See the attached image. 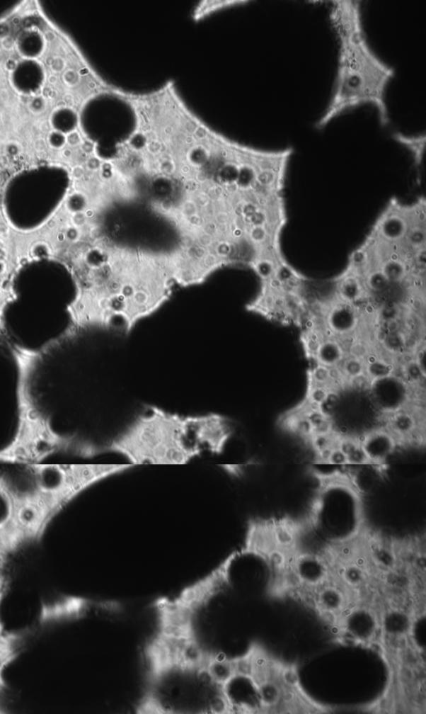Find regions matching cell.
<instances>
[{"label":"cell","mask_w":426,"mask_h":714,"mask_svg":"<svg viewBox=\"0 0 426 714\" xmlns=\"http://www.w3.org/2000/svg\"><path fill=\"white\" fill-rule=\"evenodd\" d=\"M280 680L282 684V686L295 690L300 687L299 677H298L297 671L292 667H289V668L281 670Z\"/></svg>","instance_id":"ac0fdd59"},{"label":"cell","mask_w":426,"mask_h":714,"mask_svg":"<svg viewBox=\"0 0 426 714\" xmlns=\"http://www.w3.org/2000/svg\"><path fill=\"white\" fill-rule=\"evenodd\" d=\"M333 465H347V458L340 448L335 447L331 452L328 462Z\"/></svg>","instance_id":"ffe728a7"},{"label":"cell","mask_w":426,"mask_h":714,"mask_svg":"<svg viewBox=\"0 0 426 714\" xmlns=\"http://www.w3.org/2000/svg\"><path fill=\"white\" fill-rule=\"evenodd\" d=\"M311 380L312 384L314 385H323L329 387L330 384V370L329 368L321 366V364H317V366L311 371Z\"/></svg>","instance_id":"e0dca14e"},{"label":"cell","mask_w":426,"mask_h":714,"mask_svg":"<svg viewBox=\"0 0 426 714\" xmlns=\"http://www.w3.org/2000/svg\"><path fill=\"white\" fill-rule=\"evenodd\" d=\"M330 387L323 385H312L309 391V402L311 408L319 409V406L328 398Z\"/></svg>","instance_id":"2e32d148"},{"label":"cell","mask_w":426,"mask_h":714,"mask_svg":"<svg viewBox=\"0 0 426 714\" xmlns=\"http://www.w3.org/2000/svg\"><path fill=\"white\" fill-rule=\"evenodd\" d=\"M403 375L406 384L420 385V382L425 380L426 375L421 371L414 359L407 361L403 368Z\"/></svg>","instance_id":"9a60e30c"},{"label":"cell","mask_w":426,"mask_h":714,"mask_svg":"<svg viewBox=\"0 0 426 714\" xmlns=\"http://www.w3.org/2000/svg\"><path fill=\"white\" fill-rule=\"evenodd\" d=\"M388 427L393 436L405 438L415 431L418 421L413 414L401 409L390 414Z\"/></svg>","instance_id":"9c48e42d"},{"label":"cell","mask_w":426,"mask_h":714,"mask_svg":"<svg viewBox=\"0 0 426 714\" xmlns=\"http://www.w3.org/2000/svg\"><path fill=\"white\" fill-rule=\"evenodd\" d=\"M329 18L338 45L337 72L328 105L315 127L324 130L345 112L364 106L375 108L379 122L387 126L390 113L386 94L395 69L369 44L361 4L354 0H335Z\"/></svg>","instance_id":"6da1fadb"},{"label":"cell","mask_w":426,"mask_h":714,"mask_svg":"<svg viewBox=\"0 0 426 714\" xmlns=\"http://www.w3.org/2000/svg\"><path fill=\"white\" fill-rule=\"evenodd\" d=\"M370 463H381L386 460L396 448L395 437L385 430H376L366 434L359 442Z\"/></svg>","instance_id":"52a82bcc"},{"label":"cell","mask_w":426,"mask_h":714,"mask_svg":"<svg viewBox=\"0 0 426 714\" xmlns=\"http://www.w3.org/2000/svg\"><path fill=\"white\" fill-rule=\"evenodd\" d=\"M339 367L345 378L352 380L353 378L364 375V370H366V363H364L363 359L348 356L344 358V361L340 364Z\"/></svg>","instance_id":"4fadbf2b"},{"label":"cell","mask_w":426,"mask_h":714,"mask_svg":"<svg viewBox=\"0 0 426 714\" xmlns=\"http://www.w3.org/2000/svg\"><path fill=\"white\" fill-rule=\"evenodd\" d=\"M188 416L149 407L103 447V453H116L130 465H186L202 449L191 439Z\"/></svg>","instance_id":"277c9868"},{"label":"cell","mask_w":426,"mask_h":714,"mask_svg":"<svg viewBox=\"0 0 426 714\" xmlns=\"http://www.w3.org/2000/svg\"><path fill=\"white\" fill-rule=\"evenodd\" d=\"M64 234L66 240L69 241V242H77L80 237L79 229L74 226L69 227Z\"/></svg>","instance_id":"7402d4cb"},{"label":"cell","mask_w":426,"mask_h":714,"mask_svg":"<svg viewBox=\"0 0 426 714\" xmlns=\"http://www.w3.org/2000/svg\"><path fill=\"white\" fill-rule=\"evenodd\" d=\"M415 362L418 363L421 371H422L425 375V346L419 347L418 351L415 354V358H413Z\"/></svg>","instance_id":"44dd1931"},{"label":"cell","mask_w":426,"mask_h":714,"mask_svg":"<svg viewBox=\"0 0 426 714\" xmlns=\"http://www.w3.org/2000/svg\"><path fill=\"white\" fill-rule=\"evenodd\" d=\"M366 363V375L372 382L383 380L388 377L394 375L395 366L390 361L383 358H379L369 353L364 359Z\"/></svg>","instance_id":"8fae6325"},{"label":"cell","mask_w":426,"mask_h":714,"mask_svg":"<svg viewBox=\"0 0 426 714\" xmlns=\"http://www.w3.org/2000/svg\"><path fill=\"white\" fill-rule=\"evenodd\" d=\"M57 240H58L59 243L64 242V241L66 240L65 234L61 232V233L57 235Z\"/></svg>","instance_id":"d4e9b609"},{"label":"cell","mask_w":426,"mask_h":714,"mask_svg":"<svg viewBox=\"0 0 426 714\" xmlns=\"http://www.w3.org/2000/svg\"><path fill=\"white\" fill-rule=\"evenodd\" d=\"M349 353L350 356L361 358L364 361L369 354V348L367 344L363 342H354L350 345Z\"/></svg>","instance_id":"d6986e66"},{"label":"cell","mask_w":426,"mask_h":714,"mask_svg":"<svg viewBox=\"0 0 426 714\" xmlns=\"http://www.w3.org/2000/svg\"><path fill=\"white\" fill-rule=\"evenodd\" d=\"M314 357L321 366L338 367L345 358V348L337 339H326L320 344Z\"/></svg>","instance_id":"ba28073f"},{"label":"cell","mask_w":426,"mask_h":714,"mask_svg":"<svg viewBox=\"0 0 426 714\" xmlns=\"http://www.w3.org/2000/svg\"><path fill=\"white\" fill-rule=\"evenodd\" d=\"M0 472V541L8 553L39 540L53 520L70 504L56 465H20Z\"/></svg>","instance_id":"7a4b0ae2"},{"label":"cell","mask_w":426,"mask_h":714,"mask_svg":"<svg viewBox=\"0 0 426 714\" xmlns=\"http://www.w3.org/2000/svg\"><path fill=\"white\" fill-rule=\"evenodd\" d=\"M393 138L404 147L410 154L411 157L413 159L415 167L420 169L423 163L425 147V135H409L400 133H397L393 135Z\"/></svg>","instance_id":"30bf717a"},{"label":"cell","mask_w":426,"mask_h":714,"mask_svg":"<svg viewBox=\"0 0 426 714\" xmlns=\"http://www.w3.org/2000/svg\"><path fill=\"white\" fill-rule=\"evenodd\" d=\"M381 346L386 353L392 356L401 354L406 348V335L404 332L388 334Z\"/></svg>","instance_id":"5bb4252c"},{"label":"cell","mask_w":426,"mask_h":714,"mask_svg":"<svg viewBox=\"0 0 426 714\" xmlns=\"http://www.w3.org/2000/svg\"><path fill=\"white\" fill-rule=\"evenodd\" d=\"M372 398L383 412L391 414L404 409L408 402V387L401 378L392 375L372 382Z\"/></svg>","instance_id":"8992f818"},{"label":"cell","mask_w":426,"mask_h":714,"mask_svg":"<svg viewBox=\"0 0 426 714\" xmlns=\"http://www.w3.org/2000/svg\"><path fill=\"white\" fill-rule=\"evenodd\" d=\"M260 701L262 706L267 708L276 706L282 697V685L274 682L272 679L260 684L258 687Z\"/></svg>","instance_id":"7c38bea8"},{"label":"cell","mask_w":426,"mask_h":714,"mask_svg":"<svg viewBox=\"0 0 426 714\" xmlns=\"http://www.w3.org/2000/svg\"><path fill=\"white\" fill-rule=\"evenodd\" d=\"M193 441L202 449L207 448L213 455L224 453L231 436L229 421L219 414L188 416Z\"/></svg>","instance_id":"5b68a950"},{"label":"cell","mask_w":426,"mask_h":714,"mask_svg":"<svg viewBox=\"0 0 426 714\" xmlns=\"http://www.w3.org/2000/svg\"><path fill=\"white\" fill-rule=\"evenodd\" d=\"M71 220H72V224L76 228H81L86 223V216L83 212H76Z\"/></svg>","instance_id":"603a6c76"},{"label":"cell","mask_w":426,"mask_h":714,"mask_svg":"<svg viewBox=\"0 0 426 714\" xmlns=\"http://www.w3.org/2000/svg\"><path fill=\"white\" fill-rule=\"evenodd\" d=\"M13 356L18 370L17 429L11 442L0 449V463L39 465L59 453L84 458L102 455V446L76 434H61L55 431L50 416L42 412L33 395L31 378L35 367L34 357L25 351H18Z\"/></svg>","instance_id":"3957f363"},{"label":"cell","mask_w":426,"mask_h":714,"mask_svg":"<svg viewBox=\"0 0 426 714\" xmlns=\"http://www.w3.org/2000/svg\"><path fill=\"white\" fill-rule=\"evenodd\" d=\"M7 259H8V253L6 250L2 247H0V260H1V261H7Z\"/></svg>","instance_id":"cb8c5ba5"}]
</instances>
